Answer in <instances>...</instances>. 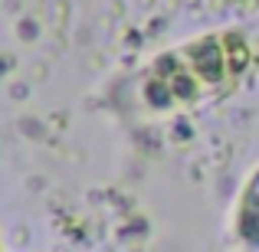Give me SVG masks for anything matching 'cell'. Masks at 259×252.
I'll return each instance as SVG.
<instances>
[]
</instances>
